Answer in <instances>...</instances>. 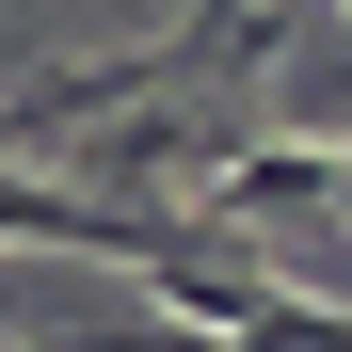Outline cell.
<instances>
[{
	"label": "cell",
	"instance_id": "cell-1",
	"mask_svg": "<svg viewBox=\"0 0 352 352\" xmlns=\"http://www.w3.org/2000/svg\"><path fill=\"white\" fill-rule=\"evenodd\" d=\"M224 352H352V305H320V288H256V305L224 320Z\"/></svg>",
	"mask_w": 352,
	"mask_h": 352
},
{
	"label": "cell",
	"instance_id": "cell-2",
	"mask_svg": "<svg viewBox=\"0 0 352 352\" xmlns=\"http://www.w3.org/2000/svg\"><path fill=\"white\" fill-rule=\"evenodd\" d=\"M336 224H352V144H336Z\"/></svg>",
	"mask_w": 352,
	"mask_h": 352
},
{
	"label": "cell",
	"instance_id": "cell-3",
	"mask_svg": "<svg viewBox=\"0 0 352 352\" xmlns=\"http://www.w3.org/2000/svg\"><path fill=\"white\" fill-rule=\"evenodd\" d=\"M336 16H352V0H336Z\"/></svg>",
	"mask_w": 352,
	"mask_h": 352
}]
</instances>
